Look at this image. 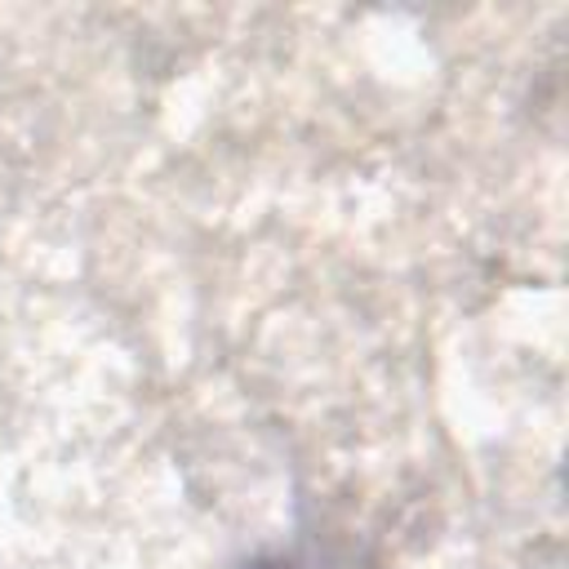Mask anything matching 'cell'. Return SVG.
Returning <instances> with one entry per match:
<instances>
[{
	"instance_id": "cell-1",
	"label": "cell",
	"mask_w": 569,
	"mask_h": 569,
	"mask_svg": "<svg viewBox=\"0 0 569 569\" xmlns=\"http://www.w3.org/2000/svg\"><path fill=\"white\" fill-rule=\"evenodd\" d=\"M258 569H293V565H258Z\"/></svg>"
}]
</instances>
